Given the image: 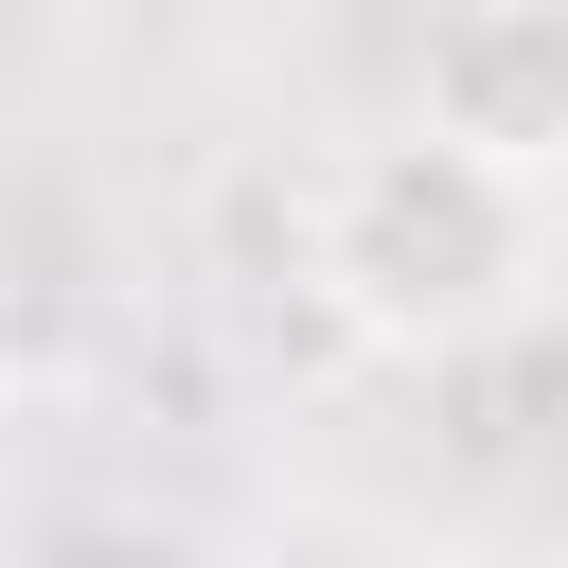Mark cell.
<instances>
[{"label":"cell","mask_w":568,"mask_h":568,"mask_svg":"<svg viewBox=\"0 0 568 568\" xmlns=\"http://www.w3.org/2000/svg\"><path fill=\"white\" fill-rule=\"evenodd\" d=\"M320 302L355 320V337H390V355H479V337H515L532 320V284H550V178H515V160H479V142H444V124H373L337 178H320Z\"/></svg>","instance_id":"cell-1"},{"label":"cell","mask_w":568,"mask_h":568,"mask_svg":"<svg viewBox=\"0 0 568 568\" xmlns=\"http://www.w3.org/2000/svg\"><path fill=\"white\" fill-rule=\"evenodd\" d=\"M408 124H444V142H479V160L550 178V160H568V0H462V18H426Z\"/></svg>","instance_id":"cell-2"},{"label":"cell","mask_w":568,"mask_h":568,"mask_svg":"<svg viewBox=\"0 0 568 568\" xmlns=\"http://www.w3.org/2000/svg\"><path fill=\"white\" fill-rule=\"evenodd\" d=\"M213 532H178V515H142V497H53L36 532H18V568H195Z\"/></svg>","instance_id":"cell-3"},{"label":"cell","mask_w":568,"mask_h":568,"mask_svg":"<svg viewBox=\"0 0 568 568\" xmlns=\"http://www.w3.org/2000/svg\"><path fill=\"white\" fill-rule=\"evenodd\" d=\"M195 568H355V550H337V532H302V515H284V532H213V550H195Z\"/></svg>","instance_id":"cell-4"}]
</instances>
